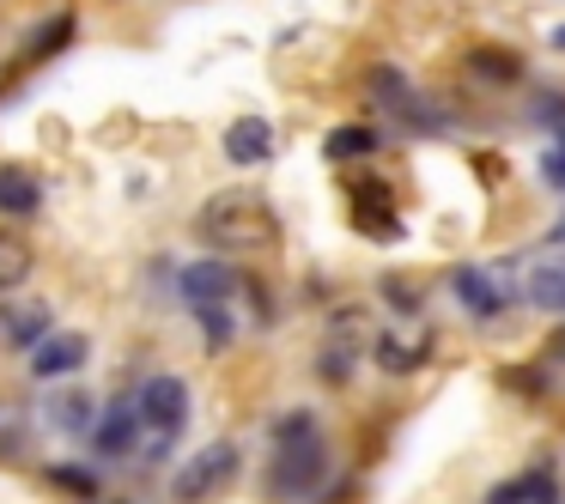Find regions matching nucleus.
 Listing matches in <instances>:
<instances>
[{
	"mask_svg": "<svg viewBox=\"0 0 565 504\" xmlns=\"http://www.w3.org/2000/svg\"><path fill=\"white\" fill-rule=\"evenodd\" d=\"M329 468V450H322V431H317V414L292 407V414L274 419V474H268V492L274 498H310Z\"/></svg>",
	"mask_w": 565,
	"mask_h": 504,
	"instance_id": "obj_1",
	"label": "nucleus"
},
{
	"mask_svg": "<svg viewBox=\"0 0 565 504\" xmlns=\"http://www.w3.org/2000/svg\"><path fill=\"white\" fill-rule=\"evenodd\" d=\"M195 232L207 237L213 249H268L274 244V207L262 195H213L207 207L195 213Z\"/></svg>",
	"mask_w": 565,
	"mask_h": 504,
	"instance_id": "obj_2",
	"label": "nucleus"
},
{
	"mask_svg": "<svg viewBox=\"0 0 565 504\" xmlns=\"http://www.w3.org/2000/svg\"><path fill=\"white\" fill-rule=\"evenodd\" d=\"M135 414H140V431L159 438V450H152V455L164 462V450L177 443V431L189 426V383L171 377V371L147 377V383H140V395H135Z\"/></svg>",
	"mask_w": 565,
	"mask_h": 504,
	"instance_id": "obj_3",
	"label": "nucleus"
},
{
	"mask_svg": "<svg viewBox=\"0 0 565 504\" xmlns=\"http://www.w3.org/2000/svg\"><path fill=\"white\" fill-rule=\"evenodd\" d=\"M232 474H237V443H207L189 468H177L171 492H177V504H207Z\"/></svg>",
	"mask_w": 565,
	"mask_h": 504,
	"instance_id": "obj_4",
	"label": "nucleus"
},
{
	"mask_svg": "<svg viewBox=\"0 0 565 504\" xmlns=\"http://www.w3.org/2000/svg\"><path fill=\"white\" fill-rule=\"evenodd\" d=\"M86 334H43L38 346H31V377L38 383H62V377H74L79 365H86Z\"/></svg>",
	"mask_w": 565,
	"mask_h": 504,
	"instance_id": "obj_5",
	"label": "nucleus"
},
{
	"mask_svg": "<svg viewBox=\"0 0 565 504\" xmlns=\"http://www.w3.org/2000/svg\"><path fill=\"white\" fill-rule=\"evenodd\" d=\"M450 292H456V304H462L475 322H492L504 310V286H499V274H487V268H456Z\"/></svg>",
	"mask_w": 565,
	"mask_h": 504,
	"instance_id": "obj_6",
	"label": "nucleus"
},
{
	"mask_svg": "<svg viewBox=\"0 0 565 504\" xmlns=\"http://www.w3.org/2000/svg\"><path fill=\"white\" fill-rule=\"evenodd\" d=\"M431 346H438V334L431 329H383L377 334V365L383 371H395V377H407V371H419L431 358Z\"/></svg>",
	"mask_w": 565,
	"mask_h": 504,
	"instance_id": "obj_7",
	"label": "nucleus"
},
{
	"mask_svg": "<svg viewBox=\"0 0 565 504\" xmlns=\"http://www.w3.org/2000/svg\"><path fill=\"white\" fill-rule=\"evenodd\" d=\"M92 443H98V455H135V443H140L135 401H110V407H104L98 426H92Z\"/></svg>",
	"mask_w": 565,
	"mask_h": 504,
	"instance_id": "obj_8",
	"label": "nucleus"
},
{
	"mask_svg": "<svg viewBox=\"0 0 565 504\" xmlns=\"http://www.w3.org/2000/svg\"><path fill=\"white\" fill-rule=\"evenodd\" d=\"M183 298L189 304H232L237 292V274L225 268V261H195V268H183Z\"/></svg>",
	"mask_w": 565,
	"mask_h": 504,
	"instance_id": "obj_9",
	"label": "nucleus"
},
{
	"mask_svg": "<svg viewBox=\"0 0 565 504\" xmlns=\"http://www.w3.org/2000/svg\"><path fill=\"white\" fill-rule=\"evenodd\" d=\"M274 152V122H262V116H244V122H232L225 128V159L232 164H262Z\"/></svg>",
	"mask_w": 565,
	"mask_h": 504,
	"instance_id": "obj_10",
	"label": "nucleus"
},
{
	"mask_svg": "<svg viewBox=\"0 0 565 504\" xmlns=\"http://www.w3.org/2000/svg\"><path fill=\"white\" fill-rule=\"evenodd\" d=\"M43 207V189L31 171H19V164H0V213L7 219H25V213Z\"/></svg>",
	"mask_w": 565,
	"mask_h": 504,
	"instance_id": "obj_11",
	"label": "nucleus"
},
{
	"mask_svg": "<svg viewBox=\"0 0 565 504\" xmlns=\"http://www.w3.org/2000/svg\"><path fill=\"white\" fill-rule=\"evenodd\" d=\"M353 219H359V232H365V237H395V207H390V195H383L377 183H359L353 189Z\"/></svg>",
	"mask_w": 565,
	"mask_h": 504,
	"instance_id": "obj_12",
	"label": "nucleus"
},
{
	"mask_svg": "<svg viewBox=\"0 0 565 504\" xmlns=\"http://www.w3.org/2000/svg\"><path fill=\"white\" fill-rule=\"evenodd\" d=\"M547 498H553V468H529V474L487 492V504H547Z\"/></svg>",
	"mask_w": 565,
	"mask_h": 504,
	"instance_id": "obj_13",
	"label": "nucleus"
},
{
	"mask_svg": "<svg viewBox=\"0 0 565 504\" xmlns=\"http://www.w3.org/2000/svg\"><path fill=\"white\" fill-rule=\"evenodd\" d=\"M523 298H529L535 310H547V317H565V268H559V261H547V268H529Z\"/></svg>",
	"mask_w": 565,
	"mask_h": 504,
	"instance_id": "obj_14",
	"label": "nucleus"
},
{
	"mask_svg": "<svg viewBox=\"0 0 565 504\" xmlns=\"http://www.w3.org/2000/svg\"><path fill=\"white\" fill-rule=\"evenodd\" d=\"M0 334H7V341H13V346H25V353H31V346H38L43 334H50V310H43V304L7 310V317H0Z\"/></svg>",
	"mask_w": 565,
	"mask_h": 504,
	"instance_id": "obj_15",
	"label": "nucleus"
},
{
	"mask_svg": "<svg viewBox=\"0 0 565 504\" xmlns=\"http://www.w3.org/2000/svg\"><path fill=\"white\" fill-rule=\"evenodd\" d=\"M468 74H480L487 86H516L523 79V62L511 50H475L468 55Z\"/></svg>",
	"mask_w": 565,
	"mask_h": 504,
	"instance_id": "obj_16",
	"label": "nucleus"
},
{
	"mask_svg": "<svg viewBox=\"0 0 565 504\" xmlns=\"http://www.w3.org/2000/svg\"><path fill=\"white\" fill-rule=\"evenodd\" d=\"M322 152H329L334 164H341V159H365V152H377V128L347 122V128H334V135H329V147H322Z\"/></svg>",
	"mask_w": 565,
	"mask_h": 504,
	"instance_id": "obj_17",
	"label": "nucleus"
},
{
	"mask_svg": "<svg viewBox=\"0 0 565 504\" xmlns=\"http://www.w3.org/2000/svg\"><path fill=\"white\" fill-rule=\"evenodd\" d=\"M25 274H31V244H25V237H0V298L19 292Z\"/></svg>",
	"mask_w": 565,
	"mask_h": 504,
	"instance_id": "obj_18",
	"label": "nucleus"
},
{
	"mask_svg": "<svg viewBox=\"0 0 565 504\" xmlns=\"http://www.w3.org/2000/svg\"><path fill=\"white\" fill-rule=\"evenodd\" d=\"M195 322H201V341H207L213 353L232 346V310L225 304H195Z\"/></svg>",
	"mask_w": 565,
	"mask_h": 504,
	"instance_id": "obj_19",
	"label": "nucleus"
},
{
	"mask_svg": "<svg viewBox=\"0 0 565 504\" xmlns=\"http://www.w3.org/2000/svg\"><path fill=\"white\" fill-rule=\"evenodd\" d=\"M50 419H55V426H67V431H86V426H92V401H86L79 389H67L62 401L50 407Z\"/></svg>",
	"mask_w": 565,
	"mask_h": 504,
	"instance_id": "obj_20",
	"label": "nucleus"
},
{
	"mask_svg": "<svg viewBox=\"0 0 565 504\" xmlns=\"http://www.w3.org/2000/svg\"><path fill=\"white\" fill-rule=\"evenodd\" d=\"M50 480L62 492H74V498H98V480L86 474V468H74V462H62V468H50Z\"/></svg>",
	"mask_w": 565,
	"mask_h": 504,
	"instance_id": "obj_21",
	"label": "nucleus"
},
{
	"mask_svg": "<svg viewBox=\"0 0 565 504\" xmlns=\"http://www.w3.org/2000/svg\"><path fill=\"white\" fill-rule=\"evenodd\" d=\"M347 365H353V346H334V353H322V377H329V383H347V377H353Z\"/></svg>",
	"mask_w": 565,
	"mask_h": 504,
	"instance_id": "obj_22",
	"label": "nucleus"
},
{
	"mask_svg": "<svg viewBox=\"0 0 565 504\" xmlns=\"http://www.w3.org/2000/svg\"><path fill=\"white\" fill-rule=\"evenodd\" d=\"M541 176H547V189H565V147L541 152Z\"/></svg>",
	"mask_w": 565,
	"mask_h": 504,
	"instance_id": "obj_23",
	"label": "nucleus"
},
{
	"mask_svg": "<svg viewBox=\"0 0 565 504\" xmlns=\"http://www.w3.org/2000/svg\"><path fill=\"white\" fill-rule=\"evenodd\" d=\"M62 37H74V19H50V25H43V37H38V50H31V55H50Z\"/></svg>",
	"mask_w": 565,
	"mask_h": 504,
	"instance_id": "obj_24",
	"label": "nucleus"
},
{
	"mask_svg": "<svg viewBox=\"0 0 565 504\" xmlns=\"http://www.w3.org/2000/svg\"><path fill=\"white\" fill-rule=\"evenodd\" d=\"M553 358H559V365H565V329L553 334Z\"/></svg>",
	"mask_w": 565,
	"mask_h": 504,
	"instance_id": "obj_25",
	"label": "nucleus"
},
{
	"mask_svg": "<svg viewBox=\"0 0 565 504\" xmlns=\"http://www.w3.org/2000/svg\"><path fill=\"white\" fill-rule=\"evenodd\" d=\"M553 50H559V55H565V25H553Z\"/></svg>",
	"mask_w": 565,
	"mask_h": 504,
	"instance_id": "obj_26",
	"label": "nucleus"
},
{
	"mask_svg": "<svg viewBox=\"0 0 565 504\" xmlns=\"http://www.w3.org/2000/svg\"><path fill=\"white\" fill-rule=\"evenodd\" d=\"M547 504H559V498H547Z\"/></svg>",
	"mask_w": 565,
	"mask_h": 504,
	"instance_id": "obj_27",
	"label": "nucleus"
}]
</instances>
